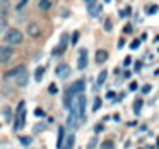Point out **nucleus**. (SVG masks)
Segmentation results:
<instances>
[{"mask_svg":"<svg viewBox=\"0 0 159 149\" xmlns=\"http://www.w3.org/2000/svg\"><path fill=\"white\" fill-rule=\"evenodd\" d=\"M106 77H108V72H106V70H101L99 76H98V84H99V86H103L104 81H106Z\"/></svg>","mask_w":159,"mask_h":149,"instance_id":"obj_17","label":"nucleus"},{"mask_svg":"<svg viewBox=\"0 0 159 149\" xmlns=\"http://www.w3.org/2000/svg\"><path fill=\"white\" fill-rule=\"evenodd\" d=\"M142 106H144V101H142V100H135V103H134V113L135 115H140Z\"/></svg>","mask_w":159,"mask_h":149,"instance_id":"obj_15","label":"nucleus"},{"mask_svg":"<svg viewBox=\"0 0 159 149\" xmlns=\"http://www.w3.org/2000/svg\"><path fill=\"white\" fill-rule=\"evenodd\" d=\"M21 142L24 146H29V144H31V137H21Z\"/></svg>","mask_w":159,"mask_h":149,"instance_id":"obj_29","label":"nucleus"},{"mask_svg":"<svg viewBox=\"0 0 159 149\" xmlns=\"http://www.w3.org/2000/svg\"><path fill=\"white\" fill-rule=\"evenodd\" d=\"M69 74H70V69H69L67 63H62V65L57 67V76H58V77L65 79V77H69Z\"/></svg>","mask_w":159,"mask_h":149,"instance_id":"obj_9","label":"nucleus"},{"mask_svg":"<svg viewBox=\"0 0 159 149\" xmlns=\"http://www.w3.org/2000/svg\"><path fill=\"white\" fill-rule=\"evenodd\" d=\"M135 69H137V70L142 69V60H137V62H135Z\"/></svg>","mask_w":159,"mask_h":149,"instance_id":"obj_35","label":"nucleus"},{"mask_svg":"<svg viewBox=\"0 0 159 149\" xmlns=\"http://www.w3.org/2000/svg\"><path fill=\"white\" fill-rule=\"evenodd\" d=\"M14 130H21L26 125V113H24V101H21L17 106V111H16V118H14Z\"/></svg>","mask_w":159,"mask_h":149,"instance_id":"obj_4","label":"nucleus"},{"mask_svg":"<svg viewBox=\"0 0 159 149\" xmlns=\"http://www.w3.org/2000/svg\"><path fill=\"white\" fill-rule=\"evenodd\" d=\"M139 46H140V40H134V41L130 43V48L132 50H137Z\"/></svg>","mask_w":159,"mask_h":149,"instance_id":"obj_23","label":"nucleus"},{"mask_svg":"<svg viewBox=\"0 0 159 149\" xmlns=\"http://www.w3.org/2000/svg\"><path fill=\"white\" fill-rule=\"evenodd\" d=\"M14 46H9V45H4L0 46V63H5L14 57Z\"/></svg>","mask_w":159,"mask_h":149,"instance_id":"obj_5","label":"nucleus"},{"mask_svg":"<svg viewBox=\"0 0 159 149\" xmlns=\"http://www.w3.org/2000/svg\"><path fill=\"white\" fill-rule=\"evenodd\" d=\"M84 87H86V82H84L82 79H79V81H75L74 84H70L69 89H67V91H69L70 94H74V96H75V94L84 93Z\"/></svg>","mask_w":159,"mask_h":149,"instance_id":"obj_6","label":"nucleus"},{"mask_svg":"<svg viewBox=\"0 0 159 149\" xmlns=\"http://www.w3.org/2000/svg\"><path fill=\"white\" fill-rule=\"evenodd\" d=\"M128 87H130V91H135V89H137V82H134V81H132Z\"/></svg>","mask_w":159,"mask_h":149,"instance_id":"obj_36","label":"nucleus"},{"mask_svg":"<svg viewBox=\"0 0 159 149\" xmlns=\"http://www.w3.org/2000/svg\"><path fill=\"white\" fill-rule=\"evenodd\" d=\"M87 67V50L86 48H82L79 52V60H77V69H86Z\"/></svg>","mask_w":159,"mask_h":149,"instance_id":"obj_7","label":"nucleus"},{"mask_svg":"<svg viewBox=\"0 0 159 149\" xmlns=\"http://www.w3.org/2000/svg\"><path fill=\"white\" fill-rule=\"evenodd\" d=\"M111 147H113V142H111V141L103 142V149H111Z\"/></svg>","mask_w":159,"mask_h":149,"instance_id":"obj_30","label":"nucleus"},{"mask_svg":"<svg viewBox=\"0 0 159 149\" xmlns=\"http://www.w3.org/2000/svg\"><path fill=\"white\" fill-rule=\"evenodd\" d=\"M156 12H159V5H151V7H149V12L147 14H156Z\"/></svg>","mask_w":159,"mask_h":149,"instance_id":"obj_24","label":"nucleus"},{"mask_svg":"<svg viewBox=\"0 0 159 149\" xmlns=\"http://www.w3.org/2000/svg\"><path fill=\"white\" fill-rule=\"evenodd\" d=\"M111 29H113V22H111V19H106V21H104V31L110 33Z\"/></svg>","mask_w":159,"mask_h":149,"instance_id":"obj_22","label":"nucleus"},{"mask_svg":"<svg viewBox=\"0 0 159 149\" xmlns=\"http://www.w3.org/2000/svg\"><path fill=\"white\" fill-rule=\"evenodd\" d=\"M157 144H159V137H157Z\"/></svg>","mask_w":159,"mask_h":149,"instance_id":"obj_43","label":"nucleus"},{"mask_svg":"<svg viewBox=\"0 0 159 149\" xmlns=\"http://www.w3.org/2000/svg\"><path fill=\"white\" fill-rule=\"evenodd\" d=\"M28 35L31 36V38H38V36L41 35V28H39V24H36V22L28 24Z\"/></svg>","mask_w":159,"mask_h":149,"instance_id":"obj_8","label":"nucleus"},{"mask_svg":"<svg viewBox=\"0 0 159 149\" xmlns=\"http://www.w3.org/2000/svg\"><path fill=\"white\" fill-rule=\"evenodd\" d=\"M77 41H79V31H75V33L72 35V45H75Z\"/></svg>","mask_w":159,"mask_h":149,"instance_id":"obj_28","label":"nucleus"},{"mask_svg":"<svg viewBox=\"0 0 159 149\" xmlns=\"http://www.w3.org/2000/svg\"><path fill=\"white\" fill-rule=\"evenodd\" d=\"M39 130H45V125H43V123H38V125L34 127V134H38Z\"/></svg>","mask_w":159,"mask_h":149,"instance_id":"obj_31","label":"nucleus"},{"mask_svg":"<svg viewBox=\"0 0 159 149\" xmlns=\"http://www.w3.org/2000/svg\"><path fill=\"white\" fill-rule=\"evenodd\" d=\"M63 142H65V128L58 127V139H57V149L63 147Z\"/></svg>","mask_w":159,"mask_h":149,"instance_id":"obj_11","label":"nucleus"},{"mask_svg":"<svg viewBox=\"0 0 159 149\" xmlns=\"http://www.w3.org/2000/svg\"><path fill=\"white\" fill-rule=\"evenodd\" d=\"M67 38H69V35H67V33H63V35H62V41H60L58 48L53 50V53H55V55H58L60 52H63V50H65V46H67Z\"/></svg>","mask_w":159,"mask_h":149,"instance_id":"obj_12","label":"nucleus"},{"mask_svg":"<svg viewBox=\"0 0 159 149\" xmlns=\"http://www.w3.org/2000/svg\"><path fill=\"white\" fill-rule=\"evenodd\" d=\"M70 113H74L77 118L84 117V113H86V96H84V93L74 96L72 105H70Z\"/></svg>","mask_w":159,"mask_h":149,"instance_id":"obj_2","label":"nucleus"},{"mask_svg":"<svg viewBox=\"0 0 159 149\" xmlns=\"http://www.w3.org/2000/svg\"><path fill=\"white\" fill-rule=\"evenodd\" d=\"M123 45H125V40H120L118 41V48H123Z\"/></svg>","mask_w":159,"mask_h":149,"instance_id":"obj_38","label":"nucleus"},{"mask_svg":"<svg viewBox=\"0 0 159 149\" xmlns=\"http://www.w3.org/2000/svg\"><path fill=\"white\" fill-rule=\"evenodd\" d=\"M7 77L14 79V84H16L17 87L28 86V81H29V74H28L26 65H17L14 70H11V72L7 74Z\"/></svg>","mask_w":159,"mask_h":149,"instance_id":"obj_1","label":"nucleus"},{"mask_svg":"<svg viewBox=\"0 0 159 149\" xmlns=\"http://www.w3.org/2000/svg\"><path fill=\"white\" fill-rule=\"evenodd\" d=\"M4 31H7V21H5L4 16H0V35Z\"/></svg>","mask_w":159,"mask_h":149,"instance_id":"obj_20","label":"nucleus"},{"mask_svg":"<svg viewBox=\"0 0 159 149\" xmlns=\"http://www.w3.org/2000/svg\"><path fill=\"white\" fill-rule=\"evenodd\" d=\"M43 76H45V67H38L34 72V81H38V82H41Z\"/></svg>","mask_w":159,"mask_h":149,"instance_id":"obj_16","label":"nucleus"},{"mask_svg":"<svg viewBox=\"0 0 159 149\" xmlns=\"http://www.w3.org/2000/svg\"><path fill=\"white\" fill-rule=\"evenodd\" d=\"M74 142H75V135L74 134H69L65 137V144H63L62 149H72L74 147Z\"/></svg>","mask_w":159,"mask_h":149,"instance_id":"obj_13","label":"nucleus"},{"mask_svg":"<svg viewBox=\"0 0 159 149\" xmlns=\"http://www.w3.org/2000/svg\"><path fill=\"white\" fill-rule=\"evenodd\" d=\"M123 31H125V33H132V26H130V24H127V26L123 28Z\"/></svg>","mask_w":159,"mask_h":149,"instance_id":"obj_37","label":"nucleus"},{"mask_svg":"<svg viewBox=\"0 0 159 149\" xmlns=\"http://www.w3.org/2000/svg\"><path fill=\"white\" fill-rule=\"evenodd\" d=\"M11 11V2L9 0H0V16L7 14Z\"/></svg>","mask_w":159,"mask_h":149,"instance_id":"obj_14","label":"nucleus"},{"mask_svg":"<svg viewBox=\"0 0 159 149\" xmlns=\"http://www.w3.org/2000/svg\"><path fill=\"white\" fill-rule=\"evenodd\" d=\"M94 130H96V132H101V130H103V125H96V128H94Z\"/></svg>","mask_w":159,"mask_h":149,"instance_id":"obj_40","label":"nucleus"},{"mask_svg":"<svg viewBox=\"0 0 159 149\" xmlns=\"http://www.w3.org/2000/svg\"><path fill=\"white\" fill-rule=\"evenodd\" d=\"M96 144H98V137L94 135V137H91V141L87 142V147L86 149H94V147H96Z\"/></svg>","mask_w":159,"mask_h":149,"instance_id":"obj_21","label":"nucleus"},{"mask_svg":"<svg viewBox=\"0 0 159 149\" xmlns=\"http://www.w3.org/2000/svg\"><path fill=\"white\" fill-rule=\"evenodd\" d=\"M132 63V57H125V60H123V65L125 67H128Z\"/></svg>","mask_w":159,"mask_h":149,"instance_id":"obj_32","label":"nucleus"},{"mask_svg":"<svg viewBox=\"0 0 159 149\" xmlns=\"http://www.w3.org/2000/svg\"><path fill=\"white\" fill-rule=\"evenodd\" d=\"M113 120H115V122H118V120H120V115H118V113H116V115H113Z\"/></svg>","mask_w":159,"mask_h":149,"instance_id":"obj_41","label":"nucleus"},{"mask_svg":"<svg viewBox=\"0 0 159 149\" xmlns=\"http://www.w3.org/2000/svg\"><path fill=\"white\" fill-rule=\"evenodd\" d=\"M94 60H96V63H104L108 60V52L106 50H98L96 52V55H94Z\"/></svg>","mask_w":159,"mask_h":149,"instance_id":"obj_10","label":"nucleus"},{"mask_svg":"<svg viewBox=\"0 0 159 149\" xmlns=\"http://www.w3.org/2000/svg\"><path fill=\"white\" fill-rule=\"evenodd\" d=\"M104 2H106V4H110V2H111V0H104Z\"/></svg>","mask_w":159,"mask_h":149,"instance_id":"obj_42","label":"nucleus"},{"mask_svg":"<svg viewBox=\"0 0 159 149\" xmlns=\"http://www.w3.org/2000/svg\"><path fill=\"white\" fill-rule=\"evenodd\" d=\"M101 105H103V100L99 96H96L94 98V103H93V111H98L101 108Z\"/></svg>","mask_w":159,"mask_h":149,"instance_id":"obj_18","label":"nucleus"},{"mask_svg":"<svg viewBox=\"0 0 159 149\" xmlns=\"http://www.w3.org/2000/svg\"><path fill=\"white\" fill-rule=\"evenodd\" d=\"M50 7H52V2L50 0H39V9L41 11H48Z\"/></svg>","mask_w":159,"mask_h":149,"instance_id":"obj_19","label":"nucleus"},{"mask_svg":"<svg viewBox=\"0 0 159 149\" xmlns=\"http://www.w3.org/2000/svg\"><path fill=\"white\" fill-rule=\"evenodd\" d=\"M115 94H116L115 91H108V93H106V98H108V100H115Z\"/></svg>","mask_w":159,"mask_h":149,"instance_id":"obj_33","label":"nucleus"},{"mask_svg":"<svg viewBox=\"0 0 159 149\" xmlns=\"http://www.w3.org/2000/svg\"><path fill=\"white\" fill-rule=\"evenodd\" d=\"M26 2H28V0H21V2H19V5H17V9H22V5H24Z\"/></svg>","mask_w":159,"mask_h":149,"instance_id":"obj_39","label":"nucleus"},{"mask_svg":"<svg viewBox=\"0 0 159 149\" xmlns=\"http://www.w3.org/2000/svg\"><path fill=\"white\" fill-rule=\"evenodd\" d=\"M151 91H152V86H151V84H145V86L142 87V93H144V94L151 93Z\"/></svg>","mask_w":159,"mask_h":149,"instance_id":"obj_26","label":"nucleus"},{"mask_svg":"<svg viewBox=\"0 0 159 149\" xmlns=\"http://www.w3.org/2000/svg\"><path fill=\"white\" fill-rule=\"evenodd\" d=\"M5 41H7L9 46L21 45V43L24 41V35H22L17 28H11V29H7V33H5Z\"/></svg>","mask_w":159,"mask_h":149,"instance_id":"obj_3","label":"nucleus"},{"mask_svg":"<svg viewBox=\"0 0 159 149\" xmlns=\"http://www.w3.org/2000/svg\"><path fill=\"white\" fill-rule=\"evenodd\" d=\"M48 91H50V93H52V94H57V93H58V87H57L55 84H50Z\"/></svg>","mask_w":159,"mask_h":149,"instance_id":"obj_25","label":"nucleus"},{"mask_svg":"<svg viewBox=\"0 0 159 149\" xmlns=\"http://www.w3.org/2000/svg\"><path fill=\"white\" fill-rule=\"evenodd\" d=\"M34 115H36V117H43V115H45V111L39 110V108H36V110H34Z\"/></svg>","mask_w":159,"mask_h":149,"instance_id":"obj_34","label":"nucleus"},{"mask_svg":"<svg viewBox=\"0 0 159 149\" xmlns=\"http://www.w3.org/2000/svg\"><path fill=\"white\" fill-rule=\"evenodd\" d=\"M130 12H132V9H130V7H127L125 11H121V12H120V17H127V16L130 14Z\"/></svg>","mask_w":159,"mask_h":149,"instance_id":"obj_27","label":"nucleus"}]
</instances>
